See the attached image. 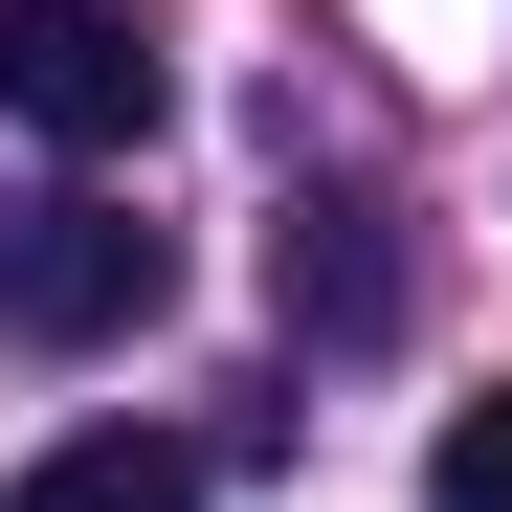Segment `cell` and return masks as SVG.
<instances>
[{
    "label": "cell",
    "instance_id": "6da1fadb",
    "mask_svg": "<svg viewBox=\"0 0 512 512\" xmlns=\"http://www.w3.org/2000/svg\"><path fill=\"white\" fill-rule=\"evenodd\" d=\"M156 290H179V245H156L134 201H90V179H23V201H0V334L90 357V334H134Z\"/></svg>",
    "mask_w": 512,
    "mask_h": 512
},
{
    "label": "cell",
    "instance_id": "7a4b0ae2",
    "mask_svg": "<svg viewBox=\"0 0 512 512\" xmlns=\"http://www.w3.org/2000/svg\"><path fill=\"white\" fill-rule=\"evenodd\" d=\"M0 112H23L45 156H134L156 112H179V67H156L134 0H0Z\"/></svg>",
    "mask_w": 512,
    "mask_h": 512
},
{
    "label": "cell",
    "instance_id": "3957f363",
    "mask_svg": "<svg viewBox=\"0 0 512 512\" xmlns=\"http://www.w3.org/2000/svg\"><path fill=\"white\" fill-rule=\"evenodd\" d=\"M268 290H290V334L357 357V334H401V223H379V201H290V223H268Z\"/></svg>",
    "mask_w": 512,
    "mask_h": 512
},
{
    "label": "cell",
    "instance_id": "277c9868",
    "mask_svg": "<svg viewBox=\"0 0 512 512\" xmlns=\"http://www.w3.org/2000/svg\"><path fill=\"white\" fill-rule=\"evenodd\" d=\"M0 512H201V446H156V423H90V446H45Z\"/></svg>",
    "mask_w": 512,
    "mask_h": 512
},
{
    "label": "cell",
    "instance_id": "5b68a950",
    "mask_svg": "<svg viewBox=\"0 0 512 512\" xmlns=\"http://www.w3.org/2000/svg\"><path fill=\"white\" fill-rule=\"evenodd\" d=\"M423 512H512V379L446 423V446H423Z\"/></svg>",
    "mask_w": 512,
    "mask_h": 512
}]
</instances>
